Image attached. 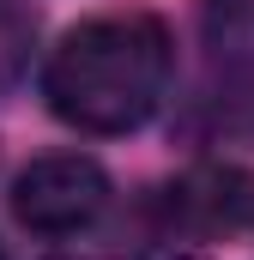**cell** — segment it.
<instances>
[{
  "label": "cell",
  "mask_w": 254,
  "mask_h": 260,
  "mask_svg": "<svg viewBox=\"0 0 254 260\" xmlns=\"http://www.w3.org/2000/svg\"><path fill=\"white\" fill-rule=\"evenodd\" d=\"M170 30L151 12H103L73 24L43 67V97L79 133L139 127L170 85Z\"/></svg>",
  "instance_id": "obj_1"
},
{
  "label": "cell",
  "mask_w": 254,
  "mask_h": 260,
  "mask_svg": "<svg viewBox=\"0 0 254 260\" xmlns=\"http://www.w3.org/2000/svg\"><path fill=\"white\" fill-rule=\"evenodd\" d=\"M109 206V176L97 157L55 151L12 176V218L37 236H73Z\"/></svg>",
  "instance_id": "obj_2"
},
{
  "label": "cell",
  "mask_w": 254,
  "mask_h": 260,
  "mask_svg": "<svg viewBox=\"0 0 254 260\" xmlns=\"http://www.w3.org/2000/svg\"><path fill=\"white\" fill-rule=\"evenodd\" d=\"M164 218L188 236H218V230H242L254 218V176L230 164H200L182 182H170Z\"/></svg>",
  "instance_id": "obj_3"
},
{
  "label": "cell",
  "mask_w": 254,
  "mask_h": 260,
  "mask_svg": "<svg viewBox=\"0 0 254 260\" xmlns=\"http://www.w3.org/2000/svg\"><path fill=\"white\" fill-rule=\"evenodd\" d=\"M24 61H30V18L12 0H0V91L24 73Z\"/></svg>",
  "instance_id": "obj_4"
},
{
  "label": "cell",
  "mask_w": 254,
  "mask_h": 260,
  "mask_svg": "<svg viewBox=\"0 0 254 260\" xmlns=\"http://www.w3.org/2000/svg\"><path fill=\"white\" fill-rule=\"evenodd\" d=\"M157 260H188V254H157Z\"/></svg>",
  "instance_id": "obj_5"
}]
</instances>
